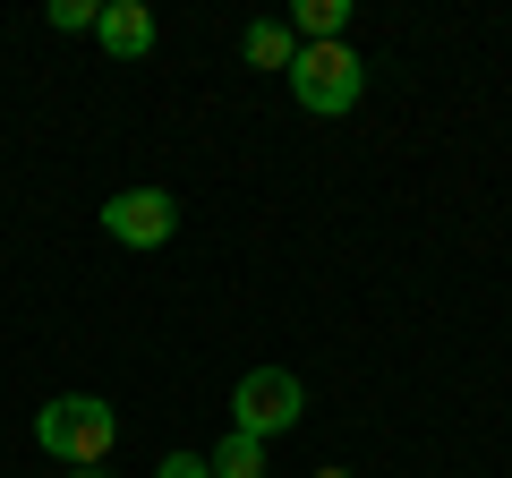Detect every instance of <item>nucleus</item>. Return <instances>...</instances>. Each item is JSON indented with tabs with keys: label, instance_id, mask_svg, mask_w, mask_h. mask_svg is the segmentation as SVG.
I'll use <instances>...</instances> for the list:
<instances>
[{
	"label": "nucleus",
	"instance_id": "nucleus-1",
	"mask_svg": "<svg viewBox=\"0 0 512 478\" xmlns=\"http://www.w3.org/2000/svg\"><path fill=\"white\" fill-rule=\"evenodd\" d=\"M35 444L52 461H69V470H103V453L120 444V410L103 393H60V402L35 410Z\"/></svg>",
	"mask_w": 512,
	"mask_h": 478
},
{
	"label": "nucleus",
	"instance_id": "nucleus-2",
	"mask_svg": "<svg viewBox=\"0 0 512 478\" xmlns=\"http://www.w3.org/2000/svg\"><path fill=\"white\" fill-rule=\"evenodd\" d=\"M359 86H367V60L350 52V43H299V60H291V94H299V111H316V120H342V111L359 103Z\"/></svg>",
	"mask_w": 512,
	"mask_h": 478
},
{
	"label": "nucleus",
	"instance_id": "nucleus-3",
	"mask_svg": "<svg viewBox=\"0 0 512 478\" xmlns=\"http://www.w3.org/2000/svg\"><path fill=\"white\" fill-rule=\"evenodd\" d=\"M299 410H308V385H299L291 368H248L231 385V427H239V436H256V444L291 436Z\"/></svg>",
	"mask_w": 512,
	"mask_h": 478
},
{
	"label": "nucleus",
	"instance_id": "nucleus-4",
	"mask_svg": "<svg viewBox=\"0 0 512 478\" xmlns=\"http://www.w3.org/2000/svg\"><path fill=\"white\" fill-rule=\"evenodd\" d=\"M103 231L120 239V248H163V239L180 231V197H171V188H120V197L103 205Z\"/></svg>",
	"mask_w": 512,
	"mask_h": 478
},
{
	"label": "nucleus",
	"instance_id": "nucleus-5",
	"mask_svg": "<svg viewBox=\"0 0 512 478\" xmlns=\"http://www.w3.org/2000/svg\"><path fill=\"white\" fill-rule=\"evenodd\" d=\"M94 43H103L111 60H146V52H154V9H146V0H103Z\"/></svg>",
	"mask_w": 512,
	"mask_h": 478
},
{
	"label": "nucleus",
	"instance_id": "nucleus-6",
	"mask_svg": "<svg viewBox=\"0 0 512 478\" xmlns=\"http://www.w3.org/2000/svg\"><path fill=\"white\" fill-rule=\"evenodd\" d=\"M239 60H248V69H282L291 77V60H299V35L282 18H256L248 35H239Z\"/></svg>",
	"mask_w": 512,
	"mask_h": 478
},
{
	"label": "nucleus",
	"instance_id": "nucleus-7",
	"mask_svg": "<svg viewBox=\"0 0 512 478\" xmlns=\"http://www.w3.org/2000/svg\"><path fill=\"white\" fill-rule=\"evenodd\" d=\"M342 26H350V0H299V9H291V35L299 43H342Z\"/></svg>",
	"mask_w": 512,
	"mask_h": 478
},
{
	"label": "nucleus",
	"instance_id": "nucleus-8",
	"mask_svg": "<svg viewBox=\"0 0 512 478\" xmlns=\"http://www.w3.org/2000/svg\"><path fill=\"white\" fill-rule=\"evenodd\" d=\"M205 470H214V478H265V444L231 427V436H222L214 453H205Z\"/></svg>",
	"mask_w": 512,
	"mask_h": 478
},
{
	"label": "nucleus",
	"instance_id": "nucleus-9",
	"mask_svg": "<svg viewBox=\"0 0 512 478\" xmlns=\"http://www.w3.org/2000/svg\"><path fill=\"white\" fill-rule=\"evenodd\" d=\"M94 18H103L94 0H52V26H60V35H94Z\"/></svg>",
	"mask_w": 512,
	"mask_h": 478
},
{
	"label": "nucleus",
	"instance_id": "nucleus-10",
	"mask_svg": "<svg viewBox=\"0 0 512 478\" xmlns=\"http://www.w3.org/2000/svg\"><path fill=\"white\" fill-rule=\"evenodd\" d=\"M154 478H214V470H205V453H163V470H154Z\"/></svg>",
	"mask_w": 512,
	"mask_h": 478
},
{
	"label": "nucleus",
	"instance_id": "nucleus-11",
	"mask_svg": "<svg viewBox=\"0 0 512 478\" xmlns=\"http://www.w3.org/2000/svg\"><path fill=\"white\" fill-rule=\"evenodd\" d=\"M316 478H350V470H316Z\"/></svg>",
	"mask_w": 512,
	"mask_h": 478
},
{
	"label": "nucleus",
	"instance_id": "nucleus-12",
	"mask_svg": "<svg viewBox=\"0 0 512 478\" xmlns=\"http://www.w3.org/2000/svg\"><path fill=\"white\" fill-rule=\"evenodd\" d=\"M77 478H103V470H77Z\"/></svg>",
	"mask_w": 512,
	"mask_h": 478
}]
</instances>
